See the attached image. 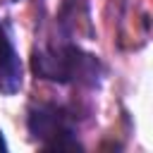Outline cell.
Segmentation results:
<instances>
[{
  "label": "cell",
  "mask_w": 153,
  "mask_h": 153,
  "mask_svg": "<svg viewBox=\"0 0 153 153\" xmlns=\"http://www.w3.org/2000/svg\"><path fill=\"white\" fill-rule=\"evenodd\" d=\"M19 86H22V62L10 36L0 26V93L12 96L19 91Z\"/></svg>",
  "instance_id": "3"
},
{
  "label": "cell",
  "mask_w": 153,
  "mask_h": 153,
  "mask_svg": "<svg viewBox=\"0 0 153 153\" xmlns=\"http://www.w3.org/2000/svg\"><path fill=\"white\" fill-rule=\"evenodd\" d=\"M7 148V143H5V136H2V131H0V151H5Z\"/></svg>",
  "instance_id": "4"
},
{
  "label": "cell",
  "mask_w": 153,
  "mask_h": 153,
  "mask_svg": "<svg viewBox=\"0 0 153 153\" xmlns=\"http://www.w3.org/2000/svg\"><path fill=\"white\" fill-rule=\"evenodd\" d=\"M29 131L38 141H43L45 148H53V151H79L81 148L74 139V131H72L65 112L53 105H41L36 110H31Z\"/></svg>",
  "instance_id": "2"
},
{
  "label": "cell",
  "mask_w": 153,
  "mask_h": 153,
  "mask_svg": "<svg viewBox=\"0 0 153 153\" xmlns=\"http://www.w3.org/2000/svg\"><path fill=\"white\" fill-rule=\"evenodd\" d=\"M31 69L41 79L50 81H86L93 84L98 76V60L93 55L81 53L79 48L65 50H33Z\"/></svg>",
  "instance_id": "1"
}]
</instances>
